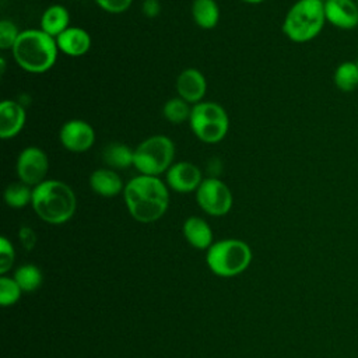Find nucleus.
<instances>
[{"label":"nucleus","instance_id":"obj_20","mask_svg":"<svg viewBox=\"0 0 358 358\" xmlns=\"http://www.w3.org/2000/svg\"><path fill=\"white\" fill-rule=\"evenodd\" d=\"M102 157L108 168L124 169L133 166L134 150L122 143H110L103 148Z\"/></svg>","mask_w":358,"mask_h":358},{"label":"nucleus","instance_id":"obj_32","mask_svg":"<svg viewBox=\"0 0 358 358\" xmlns=\"http://www.w3.org/2000/svg\"><path fill=\"white\" fill-rule=\"evenodd\" d=\"M355 1H357V4H358V0H355Z\"/></svg>","mask_w":358,"mask_h":358},{"label":"nucleus","instance_id":"obj_21","mask_svg":"<svg viewBox=\"0 0 358 358\" xmlns=\"http://www.w3.org/2000/svg\"><path fill=\"white\" fill-rule=\"evenodd\" d=\"M333 83L341 92H352L358 88V63L345 60L341 62L333 73Z\"/></svg>","mask_w":358,"mask_h":358},{"label":"nucleus","instance_id":"obj_18","mask_svg":"<svg viewBox=\"0 0 358 358\" xmlns=\"http://www.w3.org/2000/svg\"><path fill=\"white\" fill-rule=\"evenodd\" d=\"M69 27H70V13L62 4L49 6L41 15L39 28L55 39L62 32H64Z\"/></svg>","mask_w":358,"mask_h":358},{"label":"nucleus","instance_id":"obj_10","mask_svg":"<svg viewBox=\"0 0 358 358\" xmlns=\"http://www.w3.org/2000/svg\"><path fill=\"white\" fill-rule=\"evenodd\" d=\"M62 145L70 152H85L95 143L94 127L83 119H71L63 123L59 131Z\"/></svg>","mask_w":358,"mask_h":358},{"label":"nucleus","instance_id":"obj_25","mask_svg":"<svg viewBox=\"0 0 358 358\" xmlns=\"http://www.w3.org/2000/svg\"><path fill=\"white\" fill-rule=\"evenodd\" d=\"M22 289L17 284L14 278L10 277H1L0 278V303L1 306H11L14 305L20 296Z\"/></svg>","mask_w":358,"mask_h":358},{"label":"nucleus","instance_id":"obj_31","mask_svg":"<svg viewBox=\"0 0 358 358\" xmlns=\"http://www.w3.org/2000/svg\"><path fill=\"white\" fill-rule=\"evenodd\" d=\"M243 3H248V4H259V3H263L266 0H241Z\"/></svg>","mask_w":358,"mask_h":358},{"label":"nucleus","instance_id":"obj_9","mask_svg":"<svg viewBox=\"0 0 358 358\" xmlns=\"http://www.w3.org/2000/svg\"><path fill=\"white\" fill-rule=\"evenodd\" d=\"M49 169V159L46 152L35 145L25 147L20 151L15 162V172L18 180L35 187L46 180Z\"/></svg>","mask_w":358,"mask_h":358},{"label":"nucleus","instance_id":"obj_7","mask_svg":"<svg viewBox=\"0 0 358 358\" xmlns=\"http://www.w3.org/2000/svg\"><path fill=\"white\" fill-rule=\"evenodd\" d=\"M189 126L201 143L217 144L222 141L228 133L229 117L220 103L201 101L192 106Z\"/></svg>","mask_w":358,"mask_h":358},{"label":"nucleus","instance_id":"obj_33","mask_svg":"<svg viewBox=\"0 0 358 358\" xmlns=\"http://www.w3.org/2000/svg\"><path fill=\"white\" fill-rule=\"evenodd\" d=\"M357 63H358V60H357Z\"/></svg>","mask_w":358,"mask_h":358},{"label":"nucleus","instance_id":"obj_16","mask_svg":"<svg viewBox=\"0 0 358 358\" xmlns=\"http://www.w3.org/2000/svg\"><path fill=\"white\" fill-rule=\"evenodd\" d=\"M120 175L112 168H98L90 175L91 190L101 197H115L124 189Z\"/></svg>","mask_w":358,"mask_h":358},{"label":"nucleus","instance_id":"obj_12","mask_svg":"<svg viewBox=\"0 0 358 358\" xmlns=\"http://www.w3.org/2000/svg\"><path fill=\"white\" fill-rule=\"evenodd\" d=\"M326 22L341 31L358 28V4L355 0H324Z\"/></svg>","mask_w":358,"mask_h":358},{"label":"nucleus","instance_id":"obj_17","mask_svg":"<svg viewBox=\"0 0 358 358\" xmlns=\"http://www.w3.org/2000/svg\"><path fill=\"white\" fill-rule=\"evenodd\" d=\"M183 235L186 241L196 249H208L213 242V229L206 220L193 215L183 222Z\"/></svg>","mask_w":358,"mask_h":358},{"label":"nucleus","instance_id":"obj_14","mask_svg":"<svg viewBox=\"0 0 358 358\" xmlns=\"http://www.w3.org/2000/svg\"><path fill=\"white\" fill-rule=\"evenodd\" d=\"M27 112L22 103L4 99L0 103V137L3 140L15 137L25 124Z\"/></svg>","mask_w":358,"mask_h":358},{"label":"nucleus","instance_id":"obj_3","mask_svg":"<svg viewBox=\"0 0 358 358\" xmlns=\"http://www.w3.org/2000/svg\"><path fill=\"white\" fill-rule=\"evenodd\" d=\"M15 63L28 73H46L50 70L59 55L56 39L41 28L21 31L11 49Z\"/></svg>","mask_w":358,"mask_h":358},{"label":"nucleus","instance_id":"obj_19","mask_svg":"<svg viewBox=\"0 0 358 358\" xmlns=\"http://www.w3.org/2000/svg\"><path fill=\"white\" fill-rule=\"evenodd\" d=\"M192 17L201 29H213L220 21V7L215 0H193Z\"/></svg>","mask_w":358,"mask_h":358},{"label":"nucleus","instance_id":"obj_4","mask_svg":"<svg viewBox=\"0 0 358 358\" xmlns=\"http://www.w3.org/2000/svg\"><path fill=\"white\" fill-rule=\"evenodd\" d=\"M324 0H296L287 11L281 29L294 43L313 41L324 28Z\"/></svg>","mask_w":358,"mask_h":358},{"label":"nucleus","instance_id":"obj_5","mask_svg":"<svg viewBox=\"0 0 358 358\" xmlns=\"http://www.w3.org/2000/svg\"><path fill=\"white\" fill-rule=\"evenodd\" d=\"M210 270L220 277H232L245 271L252 262L249 245L239 239H222L214 242L206 255Z\"/></svg>","mask_w":358,"mask_h":358},{"label":"nucleus","instance_id":"obj_24","mask_svg":"<svg viewBox=\"0 0 358 358\" xmlns=\"http://www.w3.org/2000/svg\"><path fill=\"white\" fill-rule=\"evenodd\" d=\"M24 292H32L42 284V273L34 264L20 266L13 277Z\"/></svg>","mask_w":358,"mask_h":358},{"label":"nucleus","instance_id":"obj_28","mask_svg":"<svg viewBox=\"0 0 358 358\" xmlns=\"http://www.w3.org/2000/svg\"><path fill=\"white\" fill-rule=\"evenodd\" d=\"M94 1L99 8L110 14H120L126 11L133 3V0H94Z\"/></svg>","mask_w":358,"mask_h":358},{"label":"nucleus","instance_id":"obj_30","mask_svg":"<svg viewBox=\"0 0 358 358\" xmlns=\"http://www.w3.org/2000/svg\"><path fill=\"white\" fill-rule=\"evenodd\" d=\"M159 3L158 0H144L143 6H141V11L145 17L148 18H154L159 14Z\"/></svg>","mask_w":358,"mask_h":358},{"label":"nucleus","instance_id":"obj_8","mask_svg":"<svg viewBox=\"0 0 358 358\" xmlns=\"http://www.w3.org/2000/svg\"><path fill=\"white\" fill-rule=\"evenodd\" d=\"M199 207L208 215H225L232 207V193L225 182L217 176L204 178L196 190Z\"/></svg>","mask_w":358,"mask_h":358},{"label":"nucleus","instance_id":"obj_2","mask_svg":"<svg viewBox=\"0 0 358 358\" xmlns=\"http://www.w3.org/2000/svg\"><path fill=\"white\" fill-rule=\"evenodd\" d=\"M31 206L42 221L59 225L74 215L77 199L66 182L46 179L32 189Z\"/></svg>","mask_w":358,"mask_h":358},{"label":"nucleus","instance_id":"obj_29","mask_svg":"<svg viewBox=\"0 0 358 358\" xmlns=\"http://www.w3.org/2000/svg\"><path fill=\"white\" fill-rule=\"evenodd\" d=\"M18 238H20V242L22 243V246L27 249V250H31L34 249L35 243H36V235L34 232L32 228L24 225L20 228L18 231Z\"/></svg>","mask_w":358,"mask_h":358},{"label":"nucleus","instance_id":"obj_27","mask_svg":"<svg viewBox=\"0 0 358 358\" xmlns=\"http://www.w3.org/2000/svg\"><path fill=\"white\" fill-rule=\"evenodd\" d=\"M14 248L11 245V242L6 238L1 236L0 238V274L7 273L14 262Z\"/></svg>","mask_w":358,"mask_h":358},{"label":"nucleus","instance_id":"obj_15","mask_svg":"<svg viewBox=\"0 0 358 358\" xmlns=\"http://www.w3.org/2000/svg\"><path fill=\"white\" fill-rule=\"evenodd\" d=\"M59 52L70 57H80L91 49V35L80 27H69L56 38Z\"/></svg>","mask_w":358,"mask_h":358},{"label":"nucleus","instance_id":"obj_13","mask_svg":"<svg viewBox=\"0 0 358 358\" xmlns=\"http://www.w3.org/2000/svg\"><path fill=\"white\" fill-rule=\"evenodd\" d=\"M175 88L178 96H180L190 105H196L203 101L207 92V81L204 74L199 69L187 67L178 74Z\"/></svg>","mask_w":358,"mask_h":358},{"label":"nucleus","instance_id":"obj_11","mask_svg":"<svg viewBox=\"0 0 358 358\" xmlns=\"http://www.w3.org/2000/svg\"><path fill=\"white\" fill-rule=\"evenodd\" d=\"M201 180L203 175L200 168L189 161L173 162L165 172L166 186L178 193L196 192Z\"/></svg>","mask_w":358,"mask_h":358},{"label":"nucleus","instance_id":"obj_26","mask_svg":"<svg viewBox=\"0 0 358 358\" xmlns=\"http://www.w3.org/2000/svg\"><path fill=\"white\" fill-rule=\"evenodd\" d=\"M20 34H21V31L13 21L6 20V18L1 20L0 21V49H3V50L13 49Z\"/></svg>","mask_w":358,"mask_h":358},{"label":"nucleus","instance_id":"obj_6","mask_svg":"<svg viewBox=\"0 0 358 358\" xmlns=\"http://www.w3.org/2000/svg\"><path fill=\"white\" fill-rule=\"evenodd\" d=\"M175 144L164 134H154L144 138L136 148L133 166L141 175L159 176L173 164Z\"/></svg>","mask_w":358,"mask_h":358},{"label":"nucleus","instance_id":"obj_22","mask_svg":"<svg viewBox=\"0 0 358 358\" xmlns=\"http://www.w3.org/2000/svg\"><path fill=\"white\" fill-rule=\"evenodd\" d=\"M32 189L31 186L22 183L21 180L10 183L4 190V201L11 208H22L32 201Z\"/></svg>","mask_w":358,"mask_h":358},{"label":"nucleus","instance_id":"obj_1","mask_svg":"<svg viewBox=\"0 0 358 358\" xmlns=\"http://www.w3.org/2000/svg\"><path fill=\"white\" fill-rule=\"evenodd\" d=\"M169 187L159 176L136 175L123 189L129 214L138 222L150 224L159 220L169 206Z\"/></svg>","mask_w":358,"mask_h":358},{"label":"nucleus","instance_id":"obj_23","mask_svg":"<svg viewBox=\"0 0 358 358\" xmlns=\"http://www.w3.org/2000/svg\"><path fill=\"white\" fill-rule=\"evenodd\" d=\"M192 106L193 105H190L180 96H175V98L168 99L164 103L162 115L168 122H171L173 124H179L183 122H189Z\"/></svg>","mask_w":358,"mask_h":358}]
</instances>
